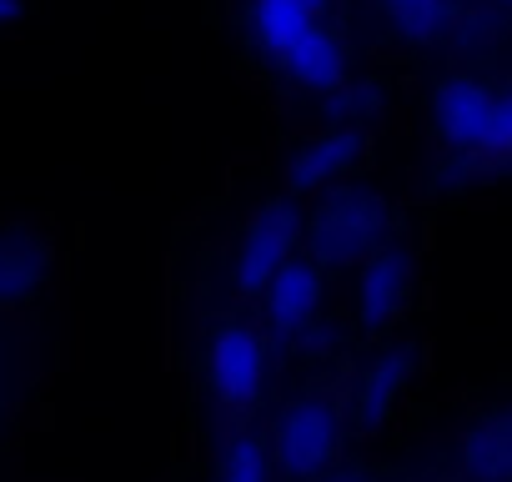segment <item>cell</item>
Returning <instances> with one entry per match:
<instances>
[{
    "label": "cell",
    "mask_w": 512,
    "mask_h": 482,
    "mask_svg": "<svg viewBox=\"0 0 512 482\" xmlns=\"http://www.w3.org/2000/svg\"><path fill=\"white\" fill-rule=\"evenodd\" d=\"M246 36L272 71L307 96H327L352 71L337 0H246Z\"/></svg>",
    "instance_id": "cell-1"
},
{
    "label": "cell",
    "mask_w": 512,
    "mask_h": 482,
    "mask_svg": "<svg viewBox=\"0 0 512 482\" xmlns=\"http://www.w3.org/2000/svg\"><path fill=\"white\" fill-rule=\"evenodd\" d=\"M397 236V206L367 181H332L317 191V206L302 211V247L327 272H352L367 252Z\"/></svg>",
    "instance_id": "cell-2"
},
{
    "label": "cell",
    "mask_w": 512,
    "mask_h": 482,
    "mask_svg": "<svg viewBox=\"0 0 512 482\" xmlns=\"http://www.w3.org/2000/svg\"><path fill=\"white\" fill-rule=\"evenodd\" d=\"M427 111H432V131L442 136L447 151L472 156L477 166H492V171L507 166V151H512V96H507V86L457 71V76H442L432 86Z\"/></svg>",
    "instance_id": "cell-3"
},
{
    "label": "cell",
    "mask_w": 512,
    "mask_h": 482,
    "mask_svg": "<svg viewBox=\"0 0 512 482\" xmlns=\"http://www.w3.org/2000/svg\"><path fill=\"white\" fill-rule=\"evenodd\" d=\"M342 437H347L342 407L327 392H302L277 412L267 432V452L277 472H287L292 482H312L342 457Z\"/></svg>",
    "instance_id": "cell-4"
},
{
    "label": "cell",
    "mask_w": 512,
    "mask_h": 482,
    "mask_svg": "<svg viewBox=\"0 0 512 482\" xmlns=\"http://www.w3.org/2000/svg\"><path fill=\"white\" fill-rule=\"evenodd\" d=\"M272 377V347L251 322H221L206 342V387L226 412H246L262 402Z\"/></svg>",
    "instance_id": "cell-5"
},
{
    "label": "cell",
    "mask_w": 512,
    "mask_h": 482,
    "mask_svg": "<svg viewBox=\"0 0 512 482\" xmlns=\"http://www.w3.org/2000/svg\"><path fill=\"white\" fill-rule=\"evenodd\" d=\"M357 287H352V312H357V327L367 337H387L407 302H412V287H417V257L407 241H382L377 252H367L357 267Z\"/></svg>",
    "instance_id": "cell-6"
},
{
    "label": "cell",
    "mask_w": 512,
    "mask_h": 482,
    "mask_svg": "<svg viewBox=\"0 0 512 482\" xmlns=\"http://www.w3.org/2000/svg\"><path fill=\"white\" fill-rule=\"evenodd\" d=\"M302 252V206L297 196H272L262 211H256L236 241V257H231V287L241 297H256L272 272Z\"/></svg>",
    "instance_id": "cell-7"
},
{
    "label": "cell",
    "mask_w": 512,
    "mask_h": 482,
    "mask_svg": "<svg viewBox=\"0 0 512 482\" xmlns=\"http://www.w3.org/2000/svg\"><path fill=\"white\" fill-rule=\"evenodd\" d=\"M417 367H422V347L417 342H387V347H377L362 362L357 382H352V427L357 432H382L397 417V407H402Z\"/></svg>",
    "instance_id": "cell-8"
},
{
    "label": "cell",
    "mask_w": 512,
    "mask_h": 482,
    "mask_svg": "<svg viewBox=\"0 0 512 482\" xmlns=\"http://www.w3.org/2000/svg\"><path fill=\"white\" fill-rule=\"evenodd\" d=\"M256 297H262L267 327L277 337H302V332L317 327V312L327 302V267H317L312 257L297 252V257H287L272 272V282L256 292Z\"/></svg>",
    "instance_id": "cell-9"
},
{
    "label": "cell",
    "mask_w": 512,
    "mask_h": 482,
    "mask_svg": "<svg viewBox=\"0 0 512 482\" xmlns=\"http://www.w3.org/2000/svg\"><path fill=\"white\" fill-rule=\"evenodd\" d=\"M362 156H367V131L332 121V126L312 131V136L292 151V161H287V191H292V196H317L322 186L352 176Z\"/></svg>",
    "instance_id": "cell-10"
},
{
    "label": "cell",
    "mask_w": 512,
    "mask_h": 482,
    "mask_svg": "<svg viewBox=\"0 0 512 482\" xmlns=\"http://www.w3.org/2000/svg\"><path fill=\"white\" fill-rule=\"evenodd\" d=\"M51 277V241L31 226L0 231V307H26Z\"/></svg>",
    "instance_id": "cell-11"
},
{
    "label": "cell",
    "mask_w": 512,
    "mask_h": 482,
    "mask_svg": "<svg viewBox=\"0 0 512 482\" xmlns=\"http://www.w3.org/2000/svg\"><path fill=\"white\" fill-rule=\"evenodd\" d=\"M462 472L472 482H507L512 477V422H507V407H492L487 417H477L467 432H462Z\"/></svg>",
    "instance_id": "cell-12"
},
{
    "label": "cell",
    "mask_w": 512,
    "mask_h": 482,
    "mask_svg": "<svg viewBox=\"0 0 512 482\" xmlns=\"http://www.w3.org/2000/svg\"><path fill=\"white\" fill-rule=\"evenodd\" d=\"M382 16L392 21V31L412 46H432L452 31L457 21V0H377Z\"/></svg>",
    "instance_id": "cell-13"
},
{
    "label": "cell",
    "mask_w": 512,
    "mask_h": 482,
    "mask_svg": "<svg viewBox=\"0 0 512 482\" xmlns=\"http://www.w3.org/2000/svg\"><path fill=\"white\" fill-rule=\"evenodd\" d=\"M322 101H327V116H332V121L367 131V126L382 116V106H387V86L372 81V76H352V71H347Z\"/></svg>",
    "instance_id": "cell-14"
},
{
    "label": "cell",
    "mask_w": 512,
    "mask_h": 482,
    "mask_svg": "<svg viewBox=\"0 0 512 482\" xmlns=\"http://www.w3.org/2000/svg\"><path fill=\"white\" fill-rule=\"evenodd\" d=\"M272 452L262 432H231L221 442V462H216V482H272Z\"/></svg>",
    "instance_id": "cell-15"
},
{
    "label": "cell",
    "mask_w": 512,
    "mask_h": 482,
    "mask_svg": "<svg viewBox=\"0 0 512 482\" xmlns=\"http://www.w3.org/2000/svg\"><path fill=\"white\" fill-rule=\"evenodd\" d=\"M312 482H377V477H372L367 467H337V462H332V467H327V472H317Z\"/></svg>",
    "instance_id": "cell-16"
},
{
    "label": "cell",
    "mask_w": 512,
    "mask_h": 482,
    "mask_svg": "<svg viewBox=\"0 0 512 482\" xmlns=\"http://www.w3.org/2000/svg\"><path fill=\"white\" fill-rule=\"evenodd\" d=\"M26 16V0H0V26H11Z\"/></svg>",
    "instance_id": "cell-17"
},
{
    "label": "cell",
    "mask_w": 512,
    "mask_h": 482,
    "mask_svg": "<svg viewBox=\"0 0 512 482\" xmlns=\"http://www.w3.org/2000/svg\"><path fill=\"white\" fill-rule=\"evenodd\" d=\"M492 6H497V11H502V6H507V0H492Z\"/></svg>",
    "instance_id": "cell-18"
}]
</instances>
